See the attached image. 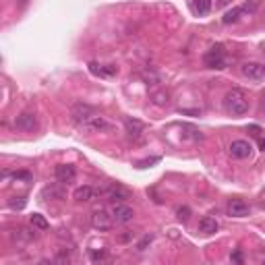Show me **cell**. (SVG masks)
<instances>
[{
	"mask_svg": "<svg viewBox=\"0 0 265 265\" xmlns=\"http://www.w3.org/2000/svg\"><path fill=\"white\" fill-rule=\"evenodd\" d=\"M224 108L228 110L232 116H243L248 112V99L247 93L243 89H232L228 91V96L224 99Z\"/></svg>",
	"mask_w": 265,
	"mask_h": 265,
	"instance_id": "1",
	"label": "cell"
},
{
	"mask_svg": "<svg viewBox=\"0 0 265 265\" xmlns=\"http://www.w3.org/2000/svg\"><path fill=\"white\" fill-rule=\"evenodd\" d=\"M203 65L207 68H224L226 66V50H224V46L217 44L209 52H205Z\"/></svg>",
	"mask_w": 265,
	"mask_h": 265,
	"instance_id": "2",
	"label": "cell"
},
{
	"mask_svg": "<svg viewBox=\"0 0 265 265\" xmlns=\"http://www.w3.org/2000/svg\"><path fill=\"white\" fill-rule=\"evenodd\" d=\"M114 217H112V212L108 214L106 209H98V212H93L91 215V226L96 230H112L114 228Z\"/></svg>",
	"mask_w": 265,
	"mask_h": 265,
	"instance_id": "3",
	"label": "cell"
},
{
	"mask_svg": "<svg viewBox=\"0 0 265 265\" xmlns=\"http://www.w3.org/2000/svg\"><path fill=\"white\" fill-rule=\"evenodd\" d=\"M71 116H73V120L81 127L83 122H87L89 118H93V116H98V112H96V108H91L87 104H75L73 110H71Z\"/></svg>",
	"mask_w": 265,
	"mask_h": 265,
	"instance_id": "4",
	"label": "cell"
},
{
	"mask_svg": "<svg viewBox=\"0 0 265 265\" xmlns=\"http://www.w3.org/2000/svg\"><path fill=\"white\" fill-rule=\"evenodd\" d=\"M15 129L23 131V132H33L37 129V120H35V114L31 112H23L15 118Z\"/></svg>",
	"mask_w": 265,
	"mask_h": 265,
	"instance_id": "5",
	"label": "cell"
},
{
	"mask_svg": "<svg viewBox=\"0 0 265 265\" xmlns=\"http://www.w3.org/2000/svg\"><path fill=\"white\" fill-rule=\"evenodd\" d=\"M79 129L85 131V132H102V131H110L112 127L104 116H93V118H89L87 122H83Z\"/></svg>",
	"mask_w": 265,
	"mask_h": 265,
	"instance_id": "6",
	"label": "cell"
},
{
	"mask_svg": "<svg viewBox=\"0 0 265 265\" xmlns=\"http://www.w3.org/2000/svg\"><path fill=\"white\" fill-rule=\"evenodd\" d=\"M240 71H243L245 77H248V79H253V81L265 79V65H261V62H245Z\"/></svg>",
	"mask_w": 265,
	"mask_h": 265,
	"instance_id": "7",
	"label": "cell"
},
{
	"mask_svg": "<svg viewBox=\"0 0 265 265\" xmlns=\"http://www.w3.org/2000/svg\"><path fill=\"white\" fill-rule=\"evenodd\" d=\"M112 217L116 224H129L132 217H135V212H132V207L124 205V203H114L112 207Z\"/></svg>",
	"mask_w": 265,
	"mask_h": 265,
	"instance_id": "8",
	"label": "cell"
},
{
	"mask_svg": "<svg viewBox=\"0 0 265 265\" xmlns=\"http://www.w3.org/2000/svg\"><path fill=\"white\" fill-rule=\"evenodd\" d=\"M253 151V147L248 141H245V139H236V141H232L230 143V153H232V158H236V160H245L248 158Z\"/></svg>",
	"mask_w": 265,
	"mask_h": 265,
	"instance_id": "9",
	"label": "cell"
},
{
	"mask_svg": "<svg viewBox=\"0 0 265 265\" xmlns=\"http://www.w3.org/2000/svg\"><path fill=\"white\" fill-rule=\"evenodd\" d=\"M228 215H232V217H247V215H251V205H248L247 201H243V199L230 201V203H228Z\"/></svg>",
	"mask_w": 265,
	"mask_h": 265,
	"instance_id": "10",
	"label": "cell"
},
{
	"mask_svg": "<svg viewBox=\"0 0 265 265\" xmlns=\"http://www.w3.org/2000/svg\"><path fill=\"white\" fill-rule=\"evenodd\" d=\"M104 197L108 201H112V203H124L127 199H131V193L127 189H122V186H110V189L104 191Z\"/></svg>",
	"mask_w": 265,
	"mask_h": 265,
	"instance_id": "11",
	"label": "cell"
},
{
	"mask_svg": "<svg viewBox=\"0 0 265 265\" xmlns=\"http://www.w3.org/2000/svg\"><path fill=\"white\" fill-rule=\"evenodd\" d=\"M77 176V170L75 166H71V164H58L56 166V181L62 182V184H68L73 182Z\"/></svg>",
	"mask_w": 265,
	"mask_h": 265,
	"instance_id": "12",
	"label": "cell"
},
{
	"mask_svg": "<svg viewBox=\"0 0 265 265\" xmlns=\"http://www.w3.org/2000/svg\"><path fill=\"white\" fill-rule=\"evenodd\" d=\"M124 129H127V137L129 139H132V141H137V139H141V135H143V131H145V127L139 120H135V118H127L124 120Z\"/></svg>",
	"mask_w": 265,
	"mask_h": 265,
	"instance_id": "13",
	"label": "cell"
},
{
	"mask_svg": "<svg viewBox=\"0 0 265 265\" xmlns=\"http://www.w3.org/2000/svg\"><path fill=\"white\" fill-rule=\"evenodd\" d=\"M217 228H220V224H217L215 217H212V215L201 217V222H199V232H201V234H214V232H217Z\"/></svg>",
	"mask_w": 265,
	"mask_h": 265,
	"instance_id": "14",
	"label": "cell"
},
{
	"mask_svg": "<svg viewBox=\"0 0 265 265\" xmlns=\"http://www.w3.org/2000/svg\"><path fill=\"white\" fill-rule=\"evenodd\" d=\"M96 195H98V191L93 189V186H79V189H75L73 197H75V201H91V199H96Z\"/></svg>",
	"mask_w": 265,
	"mask_h": 265,
	"instance_id": "15",
	"label": "cell"
},
{
	"mask_svg": "<svg viewBox=\"0 0 265 265\" xmlns=\"http://www.w3.org/2000/svg\"><path fill=\"white\" fill-rule=\"evenodd\" d=\"M89 71L93 75H99V77H112V75L118 73V68L116 66H99L96 62H89Z\"/></svg>",
	"mask_w": 265,
	"mask_h": 265,
	"instance_id": "16",
	"label": "cell"
},
{
	"mask_svg": "<svg viewBox=\"0 0 265 265\" xmlns=\"http://www.w3.org/2000/svg\"><path fill=\"white\" fill-rule=\"evenodd\" d=\"M191 6L199 17H205V15L212 11V0H191Z\"/></svg>",
	"mask_w": 265,
	"mask_h": 265,
	"instance_id": "17",
	"label": "cell"
},
{
	"mask_svg": "<svg viewBox=\"0 0 265 265\" xmlns=\"http://www.w3.org/2000/svg\"><path fill=\"white\" fill-rule=\"evenodd\" d=\"M44 197H50V199H65V189H62V182L58 184H52V186H46L44 189Z\"/></svg>",
	"mask_w": 265,
	"mask_h": 265,
	"instance_id": "18",
	"label": "cell"
},
{
	"mask_svg": "<svg viewBox=\"0 0 265 265\" xmlns=\"http://www.w3.org/2000/svg\"><path fill=\"white\" fill-rule=\"evenodd\" d=\"M31 226H33L35 230H48L50 228L48 220H46L42 214H33V215H31Z\"/></svg>",
	"mask_w": 265,
	"mask_h": 265,
	"instance_id": "19",
	"label": "cell"
},
{
	"mask_svg": "<svg viewBox=\"0 0 265 265\" xmlns=\"http://www.w3.org/2000/svg\"><path fill=\"white\" fill-rule=\"evenodd\" d=\"M245 13V9H243V6H238V9H232L230 13H226L224 15V23H226V25H230V23H236L238 21V17H240V15H243Z\"/></svg>",
	"mask_w": 265,
	"mask_h": 265,
	"instance_id": "20",
	"label": "cell"
},
{
	"mask_svg": "<svg viewBox=\"0 0 265 265\" xmlns=\"http://www.w3.org/2000/svg\"><path fill=\"white\" fill-rule=\"evenodd\" d=\"M153 102L158 104V106L168 104V102H170V99H168V93H166V91H158V93H153Z\"/></svg>",
	"mask_w": 265,
	"mask_h": 265,
	"instance_id": "21",
	"label": "cell"
},
{
	"mask_svg": "<svg viewBox=\"0 0 265 265\" xmlns=\"http://www.w3.org/2000/svg\"><path fill=\"white\" fill-rule=\"evenodd\" d=\"M176 214H178V217H181V220L186 222V220L191 217V209H189V207H178V212H176Z\"/></svg>",
	"mask_w": 265,
	"mask_h": 265,
	"instance_id": "22",
	"label": "cell"
},
{
	"mask_svg": "<svg viewBox=\"0 0 265 265\" xmlns=\"http://www.w3.org/2000/svg\"><path fill=\"white\" fill-rule=\"evenodd\" d=\"M158 162H160V158H149V160L139 162V164H137V168H149L151 164H158Z\"/></svg>",
	"mask_w": 265,
	"mask_h": 265,
	"instance_id": "23",
	"label": "cell"
},
{
	"mask_svg": "<svg viewBox=\"0 0 265 265\" xmlns=\"http://www.w3.org/2000/svg\"><path fill=\"white\" fill-rule=\"evenodd\" d=\"M13 178L15 181H31V174L29 172H15Z\"/></svg>",
	"mask_w": 265,
	"mask_h": 265,
	"instance_id": "24",
	"label": "cell"
},
{
	"mask_svg": "<svg viewBox=\"0 0 265 265\" xmlns=\"http://www.w3.org/2000/svg\"><path fill=\"white\" fill-rule=\"evenodd\" d=\"M106 257V251H91V261H102Z\"/></svg>",
	"mask_w": 265,
	"mask_h": 265,
	"instance_id": "25",
	"label": "cell"
},
{
	"mask_svg": "<svg viewBox=\"0 0 265 265\" xmlns=\"http://www.w3.org/2000/svg\"><path fill=\"white\" fill-rule=\"evenodd\" d=\"M11 207L13 209H23V207H25V199L19 197V201H11Z\"/></svg>",
	"mask_w": 265,
	"mask_h": 265,
	"instance_id": "26",
	"label": "cell"
},
{
	"mask_svg": "<svg viewBox=\"0 0 265 265\" xmlns=\"http://www.w3.org/2000/svg\"><path fill=\"white\" fill-rule=\"evenodd\" d=\"M149 243H151V236H145V238L141 240V243H139V247H137V248H139V251H145V247L149 245Z\"/></svg>",
	"mask_w": 265,
	"mask_h": 265,
	"instance_id": "27",
	"label": "cell"
},
{
	"mask_svg": "<svg viewBox=\"0 0 265 265\" xmlns=\"http://www.w3.org/2000/svg\"><path fill=\"white\" fill-rule=\"evenodd\" d=\"M131 238H132V232H129V234H122V236H120L122 243H127V240H131Z\"/></svg>",
	"mask_w": 265,
	"mask_h": 265,
	"instance_id": "28",
	"label": "cell"
},
{
	"mask_svg": "<svg viewBox=\"0 0 265 265\" xmlns=\"http://www.w3.org/2000/svg\"><path fill=\"white\" fill-rule=\"evenodd\" d=\"M232 261H243V255H240V253H234V255H232Z\"/></svg>",
	"mask_w": 265,
	"mask_h": 265,
	"instance_id": "29",
	"label": "cell"
},
{
	"mask_svg": "<svg viewBox=\"0 0 265 265\" xmlns=\"http://www.w3.org/2000/svg\"><path fill=\"white\" fill-rule=\"evenodd\" d=\"M232 0H217V6H228Z\"/></svg>",
	"mask_w": 265,
	"mask_h": 265,
	"instance_id": "30",
	"label": "cell"
},
{
	"mask_svg": "<svg viewBox=\"0 0 265 265\" xmlns=\"http://www.w3.org/2000/svg\"><path fill=\"white\" fill-rule=\"evenodd\" d=\"M259 147H261V149L265 151V139H261V141H259Z\"/></svg>",
	"mask_w": 265,
	"mask_h": 265,
	"instance_id": "31",
	"label": "cell"
},
{
	"mask_svg": "<svg viewBox=\"0 0 265 265\" xmlns=\"http://www.w3.org/2000/svg\"><path fill=\"white\" fill-rule=\"evenodd\" d=\"M263 108H265V96H263Z\"/></svg>",
	"mask_w": 265,
	"mask_h": 265,
	"instance_id": "32",
	"label": "cell"
}]
</instances>
